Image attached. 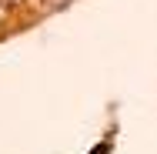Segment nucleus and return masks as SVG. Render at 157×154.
I'll use <instances>...</instances> for the list:
<instances>
[{
    "label": "nucleus",
    "instance_id": "1",
    "mask_svg": "<svg viewBox=\"0 0 157 154\" xmlns=\"http://www.w3.org/2000/svg\"><path fill=\"white\" fill-rule=\"evenodd\" d=\"M67 3H74V0H44L47 10H60V7H67Z\"/></svg>",
    "mask_w": 157,
    "mask_h": 154
}]
</instances>
